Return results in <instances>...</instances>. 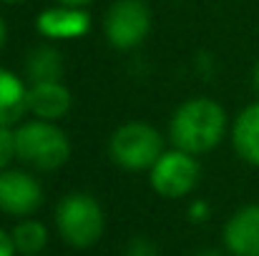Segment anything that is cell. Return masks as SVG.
Here are the masks:
<instances>
[{
  "label": "cell",
  "mask_w": 259,
  "mask_h": 256,
  "mask_svg": "<svg viewBox=\"0 0 259 256\" xmlns=\"http://www.w3.org/2000/svg\"><path fill=\"white\" fill-rule=\"evenodd\" d=\"M61 5H73V8H86L88 3H93V0H58Z\"/></svg>",
  "instance_id": "cell-20"
},
{
  "label": "cell",
  "mask_w": 259,
  "mask_h": 256,
  "mask_svg": "<svg viewBox=\"0 0 259 256\" xmlns=\"http://www.w3.org/2000/svg\"><path fill=\"white\" fill-rule=\"evenodd\" d=\"M28 90L30 83L0 66V126L13 128L20 123V118L28 113Z\"/></svg>",
  "instance_id": "cell-11"
},
{
  "label": "cell",
  "mask_w": 259,
  "mask_h": 256,
  "mask_svg": "<svg viewBox=\"0 0 259 256\" xmlns=\"http://www.w3.org/2000/svg\"><path fill=\"white\" fill-rule=\"evenodd\" d=\"M199 176H201V166H199L196 156L186 153L181 148L164 151L159 156V161L149 169L151 188L164 198H184L186 193H191L196 188Z\"/></svg>",
  "instance_id": "cell-6"
},
{
  "label": "cell",
  "mask_w": 259,
  "mask_h": 256,
  "mask_svg": "<svg viewBox=\"0 0 259 256\" xmlns=\"http://www.w3.org/2000/svg\"><path fill=\"white\" fill-rule=\"evenodd\" d=\"M164 153V136L144 121L121 123L108 138V156L126 171L151 169Z\"/></svg>",
  "instance_id": "cell-4"
},
{
  "label": "cell",
  "mask_w": 259,
  "mask_h": 256,
  "mask_svg": "<svg viewBox=\"0 0 259 256\" xmlns=\"http://www.w3.org/2000/svg\"><path fill=\"white\" fill-rule=\"evenodd\" d=\"M0 3H5V5H18V3H25V0H0Z\"/></svg>",
  "instance_id": "cell-23"
},
{
  "label": "cell",
  "mask_w": 259,
  "mask_h": 256,
  "mask_svg": "<svg viewBox=\"0 0 259 256\" xmlns=\"http://www.w3.org/2000/svg\"><path fill=\"white\" fill-rule=\"evenodd\" d=\"M10 236H13L15 249L25 256L40 254L46 249V244H48V229H46V224H40L35 219H23L10 231Z\"/></svg>",
  "instance_id": "cell-14"
},
{
  "label": "cell",
  "mask_w": 259,
  "mask_h": 256,
  "mask_svg": "<svg viewBox=\"0 0 259 256\" xmlns=\"http://www.w3.org/2000/svg\"><path fill=\"white\" fill-rule=\"evenodd\" d=\"M126 256H159V249H156V244H154L151 239H146V236H136V239L128 241Z\"/></svg>",
  "instance_id": "cell-16"
},
{
  "label": "cell",
  "mask_w": 259,
  "mask_h": 256,
  "mask_svg": "<svg viewBox=\"0 0 259 256\" xmlns=\"http://www.w3.org/2000/svg\"><path fill=\"white\" fill-rule=\"evenodd\" d=\"M5 43H8V25H5V20L0 18V50L5 48Z\"/></svg>",
  "instance_id": "cell-19"
},
{
  "label": "cell",
  "mask_w": 259,
  "mask_h": 256,
  "mask_svg": "<svg viewBox=\"0 0 259 256\" xmlns=\"http://www.w3.org/2000/svg\"><path fill=\"white\" fill-rule=\"evenodd\" d=\"M66 71L63 56L53 45H38L25 58V78L28 83H43V81H61Z\"/></svg>",
  "instance_id": "cell-13"
},
{
  "label": "cell",
  "mask_w": 259,
  "mask_h": 256,
  "mask_svg": "<svg viewBox=\"0 0 259 256\" xmlns=\"http://www.w3.org/2000/svg\"><path fill=\"white\" fill-rule=\"evenodd\" d=\"M254 85H257V90H259V63H257V68H254Z\"/></svg>",
  "instance_id": "cell-22"
},
{
  "label": "cell",
  "mask_w": 259,
  "mask_h": 256,
  "mask_svg": "<svg viewBox=\"0 0 259 256\" xmlns=\"http://www.w3.org/2000/svg\"><path fill=\"white\" fill-rule=\"evenodd\" d=\"M222 241L232 256H259V203H247L229 216Z\"/></svg>",
  "instance_id": "cell-9"
},
{
  "label": "cell",
  "mask_w": 259,
  "mask_h": 256,
  "mask_svg": "<svg viewBox=\"0 0 259 256\" xmlns=\"http://www.w3.org/2000/svg\"><path fill=\"white\" fill-rule=\"evenodd\" d=\"M151 30V8L144 0H113L103 18L106 40L118 50H131Z\"/></svg>",
  "instance_id": "cell-5"
},
{
  "label": "cell",
  "mask_w": 259,
  "mask_h": 256,
  "mask_svg": "<svg viewBox=\"0 0 259 256\" xmlns=\"http://www.w3.org/2000/svg\"><path fill=\"white\" fill-rule=\"evenodd\" d=\"M15 254H18V249L13 244V236L5 229H0V256H15Z\"/></svg>",
  "instance_id": "cell-18"
},
{
  "label": "cell",
  "mask_w": 259,
  "mask_h": 256,
  "mask_svg": "<svg viewBox=\"0 0 259 256\" xmlns=\"http://www.w3.org/2000/svg\"><path fill=\"white\" fill-rule=\"evenodd\" d=\"M194 256H224V254H219V251H199V254H194Z\"/></svg>",
  "instance_id": "cell-21"
},
{
  "label": "cell",
  "mask_w": 259,
  "mask_h": 256,
  "mask_svg": "<svg viewBox=\"0 0 259 256\" xmlns=\"http://www.w3.org/2000/svg\"><path fill=\"white\" fill-rule=\"evenodd\" d=\"M206 216H209V203L206 201H194L189 206V219L191 221H204Z\"/></svg>",
  "instance_id": "cell-17"
},
{
  "label": "cell",
  "mask_w": 259,
  "mask_h": 256,
  "mask_svg": "<svg viewBox=\"0 0 259 256\" xmlns=\"http://www.w3.org/2000/svg\"><path fill=\"white\" fill-rule=\"evenodd\" d=\"M43 203V188L35 176L20 169L0 171V211L8 216H30Z\"/></svg>",
  "instance_id": "cell-7"
},
{
  "label": "cell",
  "mask_w": 259,
  "mask_h": 256,
  "mask_svg": "<svg viewBox=\"0 0 259 256\" xmlns=\"http://www.w3.org/2000/svg\"><path fill=\"white\" fill-rule=\"evenodd\" d=\"M13 159H18L15 156V128L0 126V171L8 169Z\"/></svg>",
  "instance_id": "cell-15"
},
{
  "label": "cell",
  "mask_w": 259,
  "mask_h": 256,
  "mask_svg": "<svg viewBox=\"0 0 259 256\" xmlns=\"http://www.w3.org/2000/svg\"><path fill=\"white\" fill-rule=\"evenodd\" d=\"M35 28L48 40H76L91 30V15L83 8L58 3L53 8H46L35 18Z\"/></svg>",
  "instance_id": "cell-8"
},
{
  "label": "cell",
  "mask_w": 259,
  "mask_h": 256,
  "mask_svg": "<svg viewBox=\"0 0 259 256\" xmlns=\"http://www.w3.org/2000/svg\"><path fill=\"white\" fill-rule=\"evenodd\" d=\"M35 256H38V254H35Z\"/></svg>",
  "instance_id": "cell-24"
},
{
  "label": "cell",
  "mask_w": 259,
  "mask_h": 256,
  "mask_svg": "<svg viewBox=\"0 0 259 256\" xmlns=\"http://www.w3.org/2000/svg\"><path fill=\"white\" fill-rule=\"evenodd\" d=\"M56 229L61 239L73 249H88L98 244L106 229V214L101 203L83 191L68 193L56 206Z\"/></svg>",
  "instance_id": "cell-3"
},
{
  "label": "cell",
  "mask_w": 259,
  "mask_h": 256,
  "mask_svg": "<svg viewBox=\"0 0 259 256\" xmlns=\"http://www.w3.org/2000/svg\"><path fill=\"white\" fill-rule=\"evenodd\" d=\"M232 146L242 161L259 166V100L242 108L232 123Z\"/></svg>",
  "instance_id": "cell-12"
},
{
  "label": "cell",
  "mask_w": 259,
  "mask_h": 256,
  "mask_svg": "<svg viewBox=\"0 0 259 256\" xmlns=\"http://www.w3.org/2000/svg\"><path fill=\"white\" fill-rule=\"evenodd\" d=\"M15 156L35 171H56L71 159V138L56 121L33 118L15 126Z\"/></svg>",
  "instance_id": "cell-2"
},
{
  "label": "cell",
  "mask_w": 259,
  "mask_h": 256,
  "mask_svg": "<svg viewBox=\"0 0 259 256\" xmlns=\"http://www.w3.org/2000/svg\"><path fill=\"white\" fill-rule=\"evenodd\" d=\"M227 136V111L211 98H189L174 111L169 138L174 148L201 156L222 143Z\"/></svg>",
  "instance_id": "cell-1"
},
{
  "label": "cell",
  "mask_w": 259,
  "mask_h": 256,
  "mask_svg": "<svg viewBox=\"0 0 259 256\" xmlns=\"http://www.w3.org/2000/svg\"><path fill=\"white\" fill-rule=\"evenodd\" d=\"M73 95L63 81H43L30 83L28 90V113L43 121H61L71 111Z\"/></svg>",
  "instance_id": "cell-10"
}]
</instances>
